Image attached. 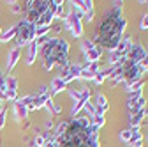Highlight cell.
<instances>
[{"mask_svg": "<svg viewBox=\"0 0 148 147\" xmlns=\"http://www.w3.org/2000/svg\"><path fill=\"white\" fill-rule=\"evenodd\" d=\"M122 11H123V6L120 2H116L113 9H111L109 12H106L104 21L101 23L99 34H97L102 50L106 48L109 51H115L118 43L123 37V30L127 27V20L122 18Z\"/></svg>", "mask_w": 148, "mask_h": 147, "instance_id": "cell-1", "label": "cell"}, {"mask_svg": "<svg viewBox=\"0 0 148 147\" xmlns=\"http://www.w3.org/2000/svg\"><path fill=\"white\" fill-rule=\"evenodd\" d=\"M67 53H69V43L62 41L58 37H53L48 39L46 44L42 46V57H44V69H51L55 64H60L62 69L69 66V59H67Z\"/></svg>", "mask_w": 148, "mask_h": 147, "instance_id": "cell-2", "label": "cell"}, {"mask_svg": "<svg viewBox=\"0 0 148 147\" xmlns=\"http://www.w3.org/2000/svg\"><path fill=\"white\" fill-rule=\"evenodd\" d=\"M65 28L74 35V37H81L83 35V21L81 12H74V11H67L65 12Z\"/></svg>", "mask_w": 148, "mask_h": 147, "instance_id": "cell-3", "label": "cell"}, {"mask_svg": "<svg viewBox=\"0 0 148 147\" xmlns=\"http://www.w3.org/2000/svg\"><path fill=\"white\" fill-rule=\"evenodd\" d=\"M35 39V25L27 23V21H20L18 23V32H16V43L18 48L23 44H30Z\"/></svg>", "mask_w": 148, "mask_h": 147, "instance_id": "cell-4", "label": "cell"}, {"mask_svg": "<svg viewBox=\"0 0 148 147\" xmlns=\"http://www.w3.org/2000/svg\"><path fill=\"white\" fill-rule=\"evenodd\" d=\"M81 51H83V55H85V59H86V62H99V59L102 57V48L99 46V44H94L90 39H85L83 43H81Z\"/></svg>", "mask_w": 148, "mask_h": 147, "instance_id": "cell-5", "label": "cell"}, {"mask_svg": "<svg viewBox=\"0 0 148 147\" xmlns=\"http://www.w3.org/2000/svg\"><path fill=\"white\" fill-rule=\"evenodd\" d=\"M146 55V50L141 46V44H132L131 50H129V53L125 55V59L131 62V64H139L143 60V57Z\"/></svg>", "mask_w": 148, "mask_h": 147, "instance_id": "cell-6", "label": "cell"}, {"mask_svg": "<svg viewBox=\"0 0 148 147\" xmlns=\"http://www.w3.org/2000/svg\"><path fill=\"white\" fill-rule=\"evenodd\" d=\"M99 73V62H86V66L83 67L79 80H86V82H94L95 75Z\"/></svg>", "mask_w": 148, "mask_h": 147, "instance_id": "cell-7", "label": "cell"}, {"mask_svg": "<svg viewBox=\"0 0 148 147\" xmlns=\"http://www.w3.org/2000/svg\"><path fill=\"white\" fill-rule=\"evenodd\" d=\"M78 7H79L81 12H83L85 21H94V18H95L94 2H90V0H81V2H78Z\"/></svg>", "mask_w": 148, "mask_h": 147, "instance_id": "cell-8", "label": "cell"}, {"mask_svg": "<svg viewBox=\"0 0 148 147\" xmlns=\"http://www.w3.org/2000/svg\"><path fill=\"white\" fill-rule=\"evenodd\" d=\"M90 96H92V94H90V89L85 87V89H83V92H81V96H79V99L74 103V106H72V112H71V114H72L74 117H76V115L81 112V110L85 108V105L90 101Z\"/></svg>", "mask_w": 148, "mask_h": 147, "instance_id": "cell-9", "label": "cell"}, {"mask_svg": "<svg viewBox=\"0 0 148 147\" xmlns=\"http://www.w3.org/2000/svg\"><path fill=\"white\" fill-rule=\"evenodd\" d=\"M131 46H132V39L129 37V35H125V37H122V41L118 43V46H116L115 53H116V55H120V57H125V55L129 53V50H131Z\"/></svg>", "mask_w": 148, "mask_h": 147, "instance_id": "cell-10", "label": "cell"}, {"mask_svg": "<svg viewBox=\"0 0 148 147\" xmlns=\"http://www.w3.org/2000/svg\"><path fill=\"white\" fill-rule=\"evenodd\" d=\"M65 89V82L60 78V76H57V78H55L53 82H51V89L48 90V92H49V98H53L55 94H58V92H62V90Z\"/></svg>", "mask_w": 148, "mask_h": 147, "instance_id": "cell-11", "label": "cell"}, {"mask_svg": "<svg viewBox=\"0 0 148 147\" xmlns=\"http://www.w3.org/2000/svg\"><path fill=\"white\" fill-rule=\"evenodd\" d=\"M146 115H148V106H145L143 110H139V112H136L134 115H131V117H129V122H131V128H132V126H139Z\"/></svg>", "mask_w": 148, "mask_h": 147, "instance_id": "cell-12", "label": "cell"}, {"mask_svg": "<svg viewBox=\"0 0 148 147\" xmlns=\"http://www.w3.org/2000/svg\"><path fill=\"white\" fill-rule=\"evenodd\" d=\"M14 110H16V117H18V119L27 117V114H28V108H27V105H25L21 99H16V101H14Z\"/></svg>", "mask_w": 148, "mask_h": 147, "instance_id": "cell-13", "label": "cell"}, {"mask_svg": "<svg viewBox=\"0 0 148 147\" xmlns=\"http://www.w3.org/2000/svg\"><path fill=\"white\" fill-rule=\"evenodd\" d=\"M20 55H21V50L18 48V46L11 50V53H9V60H7V69H9V71H11V69L16 66L18 59H20Z\"/></svg>", "mask_w": 148, "mask_h": 147, "instance_id": "cell-14", "label": "cell"}, {"mask_svg": "<svg viewBox=\"0 0 148 147\" xmlns=\"http://www.w3.org/2000/svg\"><path fill=\"white\" fill-rule=\"evenodd\" d=\"M37 50H39V46H37L35 39L28 44V53H27V64H34L35 60V55H37Z\"/></svg>", "mask_w": 148, "mask_h": 147, "instance_id": "cell-15", "label": "cell"}, {"mask_svg": "<svg viewBox=\"0 0 148 147\" xmlns=\"http://www.w3.org/2000/svg\"><path fill=\"white\" fill-rule=\"evenodd\" d=\"M16 32H18V25L11 27V28H9V30H5V32H0V41H4V43H7L9 39L16 37Z\"/></svg>", "mask_w": 148, "mask_h": 147, "instance_id": "cell-16", "label": "cell"}, {"mask_svg": "<svg viewBox=\"0 0 148 147\" xmlns=\"http://www.w3.org/2000/svg\"><path fill=\"white\" fill-rule=\"evenodd\" d=\"M5 85H7V90H16L18 80H16L14 76H7V78H5Z\"/></svg>", "mask_w": 148, "mask_h": 147, "instance_id": "cell-17", "label": "cell"}, {"mask_svg": "<svg viewBox=\"0 0 148 147\" xmlns=\"http://www.w3.org/2000/svg\"><path fill=\"white\" fill-rule=\"evenodd\" d=\"M120 138L123 140V142H131V130H123V131H120Z\"/></svg>", "mask_w": 148, "mask_h": 147, "instance_id": "cell-18", "label": "cell"}, {"mask_svg": "<svg viewBox=\"0 0 148 147\" xmlns=\"http://www.w3.org/2000/svg\"><path fill=\"white\" fill-rule=\"evenodd\" d=\"M34 144H35L37 147H42V145L46 144V137H35V140H34Z\"/></svg>", "mask_w": 148, "mask_h": 147, "instance_id": "cell-19", "label": "cell"}, {"mask_svg": "<svg viewBox=\"0 0 148 147\" xmlns=\"http://www.w3.org/2000/svg\"><path fill=\"white\" fill-rule=\"evenodd\" d=\"M141 28H143V30H148V14H145V16L141 18Z\"/></svg>", "mask_w": 148, "mask_h": 147, "instance_id": "cell-20", "label": "cell"}, {"mask_svg": "<svg viewBox=\"0 0 148 147\" xmlns=\"http://www.w3.org/2000/svg\"><path fill=\"white\" fill-rule=\"evenodd\" d=\"M5 98L11 99V101H16V90H7V92H5Z\"/></svg>", "mask_w": 148, "mask_h": 147, "instance_id": "cell-21", "label": "cell"}, {"mask_svg": "<svg viewBox=\"0 0 148 147\" xmlns=\"http://www.w3.org/2000/svg\"><path fill=\"white\" fill-rule=\"evenodd\" d=\"M139 64L143 66V69H145V71H148V53H146V55H145V57H143V60H141Z\"/></svg>", "mask_w": 148, "mask_h": 147, "instance_id": "cell-22", "label": "cell"}, {"mask_svg": "<svg viewBox=\"0 0 148 147\" xmlns=\"http://www.w3.org/2000/svg\"><path fill=\"white\" fill-rule=\"evenodd\" d=\"M4 124H5V110L0 112V128H4Z\"/></svg>", "mask_w": 148, "mask_h": 147, "instance_id": "cell-23", "label": "cell"}, {"mask_svg": "<svg viewBox=\"0 0 148 147\" xmlns=\"http://www.w3.org/2000/svg\"><path fill=\"white\" fill-rule=\"evenodd\" d=\"M51 28L55 30V34H60V30H62V25H53V23H51Z\"/></svg>", "mask_w": 148, "mask_h": 147, "instance_id": "cell-24", "label": "cell"}, {"mask_svg": "<svg viewBox=\"0 0 148 147\" xmlns=\"http://www.w3.org/2000/svg\"><path fill=\"white\" fill-rule=\"evenodd\" d=\"M131 147H143V140H138V142H134Z\"/></svg>", "mask_w": 148, "mask_h": 147, "instance_id": "cell-25", "label": "cell"}, {"mask_svg": "<svg viewBox=\"0 0 148 147\" xmlns=\"http://www.w3.org/2000/svg\"><path fill=\"white\" fill-rule=\"evenodd\" d=\"M0 105H2V99H0Z\"/></svg>", "mask_w": 148, "mask_h": 147, "instance_id": "cell-26", "label": "cell"}, {"mask_svg": "<svg viewBox=\"0 0 148 147\" xmlns=\"http://www.w3.org/2000/svg\"><path fill=\"white\" fill-rule=\"evenodd\" d=\"M146 126H148V122H146Z\"/></svg>", "mask_w": 148, "mask_h": 147, "instance_id": "cell-27", "label": "cell"}]
</instances>
